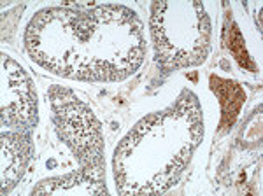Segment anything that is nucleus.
Returning <instances> with one entry per match:
<instances>
[{"instance_id":"obj_3","label":"nucleus","mask_w":263,"mask_h":196,"mask_svg":"<svg viewBox=\"0 0 263 196\" xmlns=\"http://www.w3.org/2000/svg\"><path fill=\"white\" fill-rule=\"evenodd\" d=\"M211 84H213V89L218 93L219 102H221L223 107V119H221V126L227 128L233 123V119L239 114L240 105L244 104L246 95L242 91V88L239 86L233 81H223L219 77H211Z\"/></svg>"},{"instance_id":"obj_2","label":"nucleus","mask_w":263,"mask_h":196,"mask_svg":"<svg viewBox=\"0 0 263 196\" xmlns=\"http://www.w3.org/2000/svg\"><path fill=\"white\" fill-rule=\"evenodd\" d=\"M30 152L32 147L27 137L18 133L2 135V193L11 191L16 181L21 179Z\"/></svg>"},{"instance_id":"obj_1","label":"nucleus","mask_w":263,"mask_h":196,"mask_svg":"<svg viewBox=\"0 0 263 196\" xmlns=\"http://www.w3.org/2000/svg\"><path fill=\"white\" fill-rule=\"evenodd\" d=\"M60 88L51 91V102L54 109V125L63 142L69 144L72 151L79 156L83 163H100V130L91 110L83 105L69 91V100Z\"/></svg>"},{"instance_id":"obj_4","label":"nucleus","mask_w":263,"mask_h":196,"mask_svg":"<svg viewBox=\"0 0 263 196\" xmlns=\"http://www.w3.org/2000/svg\"><path fill=\"white\" fill-rule=\"evenodd\" d=\"M230 25H232V28L227 30V32H228V48H230L233 56L237 58V62H239L240 65L254 72V63L249 60L248 51H246V48H244L242 33H240V30L237 28L235 23H230Z\"/></svg>"}]
</instances>
